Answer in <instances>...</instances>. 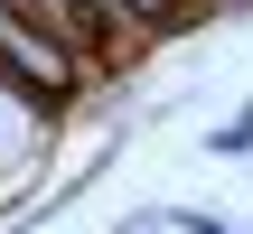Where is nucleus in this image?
Masks as SVG:
<instances>
[{
  "mask_svg": "<svg viewBox=\"0 0 253 234\" xmlns=\"http://www.w3.org/2000/svg\"><path fill=\"white\" fill-rule=\"evenodd\" d=\"M216 150H225V159H244V150H253V103L235 113V122H216Z\"/></svg>",
  "mask_w": 253,
  "mask_h": 234,
  "instance_id": "nucleus-1",
  "label": "nucleus"
}]
</instances>
